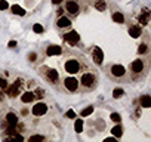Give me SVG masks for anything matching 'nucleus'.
Wrapping results in <instances>:
<instances>
[{
	"instance_id": "obj_25",
	"label": "nucleus",
	"mask_w": 151,
	"mask_h": 142,
	"mask_svg": "<svg viewBox=\"0 0 151 142\" xmlns=\"http://www.w3.org/2000/svg\"><path fill=\"white\" fill-rule=\"evenodd\" d=\"M28 141H30V142H39V141H45V136H43V135H33V136H30V138H28Z\"/></svg>"
},
{
	"instance_id": "obj_12",
	"label": "nucleus",
	"mask_w": 151,
	"mask_h": 142,
	"mask_svg": "<svg viewBox=\"0 0 151 142\" xmlns=\"http://www.w3.org/2000/svg\"><path fill=\"white\" fill-rule=\"evenodd\" d=\"M138 21H139L141 25H148V22H150V11L147 8H144L142 12L138 15Z\"/></svg>"
},
{
	"instance_id": "obj_26",
	"label": "nucleus",
	"mask_w": 151,
	"mask_h": 142,
	"mask_svg": "<svg viewBox=\"0 0 151 142\" xmlns=\"http://www.w3.org/2000/svg\"><path fill=\"white\" fill-rule=\"evenodd\" d=\"M92 113H93V107H88V108H85V110L80 113V115H82V117H88V115L92 114Z\"/></svg>"
},
{
	"instance_id": "obj_1",
	"label": "nucleus",
	"mask_w": 151,
	"mask_h": 142,
	"mask_svg": "<svg viewBox=\"0 0 151 142\" xmlns=\"http://www.w3.org/2000/svg\"><path fill=\"white\" fill-rule=\"evenodd\" d=\"M80 85L86 89V90H92L96 87V76L93 73H85L80 79Z\"/></svg>"
},
{
	"instance_id": "obj_14",
	"label": "nucleus",
	"mask_w": 151,
	"mask_h": 142,
	"mask_svg": "<svg viewBox=\"0 0 151 142\" xmlns=\"http://www.w3.org/2000/svg\"><path fill=\"white\" fill-rule=\"evenodd\" d=\"M129 34H130V37L138 39V37H141L142 30H141V27H139V25H130V27H129Z\"/></svg>"
},
{
	"instance_id": "obj_32",
	"label": "nucleus",
	"mask_w": 151,
	"mask_h": 142,
	"mask_svg": "<svg viewBox=\"0 0 151 142\" xmlns=\"http://www.w3.org/2000/svg\"><path fill=\"white\" fill-rule=\"evenodd\" d=\"M34 96H36V98H43V96H45V93H43V90H42V89H37V90L34 92Z\"/></svg>"
},
{
	"instance_id": "obj_8",
	"label": "nucleus",
	"mask_w": 151,
	"mask_h": 142,
	"mask_svg": "<svg viewBox=\"0 0 151 142\" xmlns=\"http://www.w3.org/2000/svg\"><path fill=\"white\" fill-rule=\"evenodd\" d=\"M64 86L68 92H77L79 90V82L76 80L74 77H67L64 80Z\"/></svg>"
},
{
	"instance_id": "obj_6",
	"label": "nucleus",
	"mask_w": 151,
	"mask_h": 142,
	"mask_svg": "<svg viewBox=\"0 0 151 142\" xmlns=\"http://www.w3.org/2000/svg\"><path fill=\"white\" fill-rule=\"evenodd\" d=\"M130 71H132V74L138 76L141 73H144L145 71V64L142 59H135L132 64H130Z\"/></svg>"
},
{
	"instance_id": "obj_15",
	"label": "nucleus",
	"mask_w": 151,
	"mask_h": 142,
	"mask_svg": "<svg viewBox=\"0 0 151 142\" xmlns=\"http://www.w3.org/2000/svg\"><path fill=\"white\" fill-rule=\"evenodd\" d=\"M6 121H8V124L12 126V127L18 126V117H17V114H14V113H8V114H6Z\"/></svg>"
},
{
	"instance_id": "obj_9",
	"label": "nucleus",
	"mask_w": 151,
	"mask_h": 142,
	"mask_svg": "<svg viewBox=\"0 0 151 142\" xmlns=\"http://www.w3.org/2000/svg\"><path fill=\"white\" fill-rule=\"evenodd\" d=\"M64 40L68 43V44H77L80 42V36L77 31H70L67 34H64Z\"/></svg>"
},
{
	"instance_id": "obj_18",
	"label": "nucleus",
	"mask_w": 151,
	"mask_h": 142,
	"mask_svg": "<svg viewBox=\"0 0 151 142\" xmlns=\"http://www.w3.org/2000/svg\"><path fill=\"white\" fill-rule=\"evenodd\" d=\"M141 107H144V108H150L151 107V98H150V95L141 96Z\"/></svg>"
},
{
	"instance_id": "obj_10",
	"label": "nucleus",
	"mask_w": 151,
	"mask_h": 142,
	"mask_svg": "<svg viewBox=\"0 0 151 142\" xmlns=\"http://www.w3.org/2000/svg\"><path fill=\"white\" fill-rule=\"evenodd\" d=\"M46 111H47V105H46V104H43V102H37V104L31 108L33 115H37V117L45 115V114H46Z\"/></svg>"
},
{
	"instance_id": "obj_3",
	"label": "nucleus",
	"mask_w": 151,
	"mask_h": 142,
	"mask_svg": "<svg viewBox=\"0 0 151 142\" xmlns=\"http://www.w3.org/2000/svg\"><path fill=\"white\" fill-rule=\"evenodd\" d=\"M110 74L113 77H116V79H120V77H123L126 74V68L123 65H120V64H113L110 67Z\"/></svg>"
},
{
	"instance_id": "obj_30",
	"label": "nucleus",
	"mask_w": 151,
	"mask_h": 142,
	"mask_svg": "<svg viewBox=\"0 0 151 142\" xmlns=\"http://www.w3.org/2000/svg\"><path fill=\"white\" fill-rule=\"evenodd\" d=\"M8 8H9V5H8L6 0H0V11H5Z\"/></svg>"
},
{
	"instance_id": "obj_27",
	"label": "nucleus",
	"mask_w": 151,
	"mask_h": 142,
	"mask_svg": "<svg viewBox=\"0 0 151 142\" xmlns=\"http://www.w3.org/2000/svg\"><path fill=\"white\" fill-rule=\"evenodd\" d=\"M33 31L37 33V34L43 33V25H42V24H34V25H33Z\"/></svg>"
},
{
	"instance_id": "obj_22",
	"label": "nucleus",
	"mask_w": 151,
	"mask_h": 142,
	"mask_svg": "<svg viewBox=\"0 0 151 142\" xmlns=\"http://www.w3.org/2000/svg\"><path fill=\"white\" fill-rule=\"evenodd\" d=\"M95 8H96L98 11L104 12V11L107 9V3H105V0H96V2H95Z\"/></svg>"
},
{
	"instance_id": "obj_34",
	"label": "nucleus",
	"mask_w": 151,
	"mask_h": 142,
	"mask_svg": "<svg viewBox=\"0 0 151 142\" xmlns=\"http://www.w3.org/2000/svg\"><path fill=\"white\" fill-rule=\"evenodd\" d=\"M67 117H70V118H74V117H76V114H74V111H73V110H70V111H67Z\"/></svg>"
},
{
	"instance_id": "obj_16",
	"label": "nucleus",
	"mask_w": 151,
	"mask_h": 142,
	"mask_svg": "<svg viewBox=\"0 0 151 142\" xmlns=\"http://www.w3.org/2000/svg\"><path fill=\"white\" fill-rule=\"evenodd\" d=\"M56 25L59 28H65V27H70L71 25V19L68 16H61L58 21H56Z\"/></svg>"
},
{
	"instance_id": "obj_24",
	"label": "nucleus",
	"mask_w": 151,
	"mask_h": 142,
	"mask_svg": "<svg viewBox=\"0 0 151 142\" xmlns=\"http://www.w3.org/2000/svg\"><path fill=\"white\" fill-rule=\"evenodd\" d=\"M123 95H124V90L120 89V87H117V89L113 90V98H114V99H119V98H122Z\"/></svg>"
},
{
	"instance_id": "obj_13",
	"label": "nucleus",
	"mask_w": 151,
	"mask_h": 142,
	"mask_svg": "<svg viewBox=\"0 0 151 142\" xmlns=\"http://www.w3.org/2000/svg\"><path fill=\"white\" fill-rule=\"evenodd\" d=\"M62 52V49H61V46H58V44H50L47 49H46V55L47 56H56V55H59Z\"/></svg>"
},
{
	"instance_id": "obj_31",
	"label": "nucleus",
	"mask_w": 151,
	"mask_h": 142,
	"mask_svg": "<svg viewBox=\"0 0 151 142\" xmlns=\"http://www.w3.org/2000/svg\"><path fill=\"white\" fill-rule=\"evenodd\" d=\"M0 87L5 89V90H6V87H8V82H6L3 77H0Z\"/></svg>"
},
{
	"instance_id": "obj_33",
	"label": "nucleus",
	"mask_w": 151,
	"mask_h": 142,
	"mask_svg": "<svg viewBox=\"0 0 151 142\" xmlns=\"http://www.w3.org/2000/svg\"><path fill=\"white\" fill-rule=\"evenodd\" d=\"M36 59H37V53H30V55H28V61L34 62Z\"/></svg>"
},
{
	"instance_id": "obj_36",
	"label": "nucleus",
	"mask_w": 151,
	"mask_h": 142,
	"mask_svg": "<svg viewBox=\"0 0 151 142\" xmlns=\"http://www.w3.org/2000/svg\"><path fill=\"white\" fill-rule=\"evenodd\" d=\"M62 0H52V3H55V5H58V3H61Z\"/></svg>"
},
{
	"instance_id": "obj_19",
	"label": "nucleus",
	"mask_w": 151,
	"mask_h": 142,
	"mask_svg": "<svg viewBox=\"0 0 151 142\" xmlns=\"http://www.w3.org/2000/svg\"><path fill=\"white\" fill-rule=\"evenodd\" d=\"M111 18H113V21L117 22V24H124V16H123V14H120V12H114Z\"/></svg>"
},
{
	"instance_id": "obj_11",
	"label": "nucleus",
	"mask_w": 151,
	"mask_h": 142,
	"mask_svg": "<svg viewBox=\"0 0 151 142\" xmlns=\"http://www.w3.org/2000/svg\"><path fill=\"white\" fill-rule=\"evenodd\" d=\"M92 59H93V62L96 64V65H101L102 64V61H104V52H102V49L101 47H93V50H92Z\"/></svg>"
},
{
	"instance_id": "obj_23",
	"label": "nucleus",
	"mask_w": 151,
	"mask_h": 142,
	"mask_svg": "<svg viewBox=\"0 0 151 142\" xmlns=\"http://www.w3.org/2000/svg\"><path fill=\"white\" fill-rule=\"evenodd\" d=\"M74 130L77 132V133H80V132L83 130V120H82V118L76 120V123H74Z\"/></svg>"
},
{
	"instance_id": "obj_29",
	"label": "nucleus",
	"mask_w": 151,
	"mask_h": 142,
	"mask_svg": "<svg viewBox=\"0 0 151 142\" xmlns=\"http://www.w3.org/2000/svg\"><path fill=\"white\" fill-rule=\"evenodd\" d=\"M111 120H113L114 123H120L122 117H120V114H117V113H113V114H111Z\"/></svg>"
},
{
	"instance_id": "obj_35",
	"label": "nucleus",
	"mask_w": 151,
	"mask_h": 142,
	"mask_svg": "<svg viewBox=\"0 0 151 142\" xmlns=\"http://www.w3.org/2000/svg\"><path fill=\"white\" fill-rule=\"evenodd\" d=\"M8 46H9V47H15V46H17V42H15V40H12V42H9V44H8Z\"/></svg>"
},
{
	"instance_id": "obj_21",
	"label": "nucleus",
	"mask_w": 151,
	"mask_h": 142,
	"mask_svg": "<svg viewBox=\"0 0 151 142\" xmlns=\"http://www.w3.org/2000/svg\"><path fill=\"white\" fill-rule=\"evenodd\" d=\"M111 133H113V136L114 138H120L122 135H123V129H122V126H114L113 129H111Z\"/></svg>"
},
{
	"instance_id": "obj_37",
	"label": "nucleus",
	"mask_w": 151,
	"mask_h": 142,
	"mask_svg": "<svg viewBox=\"0 0 151 142\" xmlns=\"http://www.w3.org/2000/svg\"><path fill=\"white\" fill-rule=\"evenodd\" d=\"M2 99H3V92L0 90V102H2Z\"/></svg>"
},
{
	"instance_id": "obj_4",
	"label": "nucleus",
	"mask_w": 151,
	"mask_h": 142,
	"mask_svg": "<svg viewBox=\"0 0 151 142\" xmlns=\"http://www.w3.org/2000/svg\"><path fill=\"white\" fill-rule=\"evenodd\" d=\"M22 87V80H17L12 86H8L6 87V93L11 96V98H17L18 95H19V89Z\"/></svg>"
},
{
	"instance_id": "obj_5",
	"label": "nucleus",
	"mask_w": 151,
	"mask_h": 142,
	"mask_svg": "<svg viewBox=\"0 0 151 142\" xmlns=\"http://www.w3.org/2000/svg\"><path fill=\"white\" fill-rule=\"evenodd\" d=\"M65 11L71 15V16H77L79 12H80V6L77 2H74V0H68L65 3Z\"/></svg>"
},
{
	"instance_id": "obj_17",
	"label": "nucleus",
	"mask_w": 151,
	"mask_h": 142,
	"mask_svg": "<svg viewBox=\"0 0 151 142\" xmlns=\"http://www.w3.org/2000/svg\"><path fill=\"white\" fill-rule=\"evenodd\" d=\"M34 99H36L34 92H25V93L21 95V101H22L24 104H30V102H33Z\"/></svg>"
},
{
	"instance_id": "obj_7",
	"label": "nucleus",
	"mask_w": 151,
	"mask_h": 142,
	"mask_svg": "<svg viewBox=\"0 0 151 142\" xmlns=\"http://www.w3.org/2000/svg\"><path fill=\"white\" fill-rule=\"evenodd\" d=\"M43 76L46 77V80H47L50 85H56V83L59 82V74H58V71L53 70V68L46 70V73H45Z\"/></svg>"
},
{
	"instance_id": "obj_28",
	"label": "nucleus",
	"mask_w": 151,
	"mask_h": 142,
	"mask_svg": "<svg viewBox=\"0 0 151 142\" xmlns=\"http://www.w3.org/2000/svg\"><path fill=\"white\" fill-rule=\"evenodd\" d=\"M147 50H148V46H147V43H142V44H141V46L138 47V53H139V55L145 53Z\"/></svg>"
},
{
	"instance_id": "obj_2",
	"label": "nucleus",
	"mask_w": 151,
	"mask_h": 142,
	"mask_svg": "<svg viewBox=\"0 0 151 142\" xmlns=\"http://www.w3.org/2000/svg\"><path fill=\"white\" fill-rule=\"evenodd\" d=\"M64 68L68 74H77L80 71V62L77 59H68L65 64H64Z\"/></svg>"
},
{
	"instance_id": "obj_20",
	"label": "nucleus",
	"mask_w": 151,
	"mask_h": 142,
	"mask_svg": "<svg viewBox=\"0 0 151 142\" xmlns=\"http://www.w3.org/2000/svg\"><path fill=\"white\" fill-rule=\"evenodd\" d=\"M11 11H12L15 15H19V16H24V15H25L24 8H21V6H18V5H14V6L11 8Z\"/></svg>"
}]
</instances>
